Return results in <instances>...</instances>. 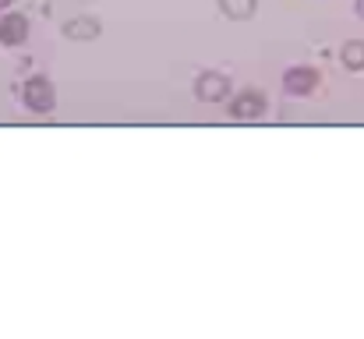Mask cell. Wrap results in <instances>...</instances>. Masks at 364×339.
<instances>
[{
    "mask_svg": "<svg viewBox=\"0 0 364 339\" xmlns=\"http://www.w3.org/2000/svg\"><path fill=\"white\" fill-rule=\"evenodd\" d=\"M53 103H57V96H53V85H50L46 78H28V82H25V107H28V110L50 113Z\"/></svg>",
    "mask_w": 364,
    "mask_h": 339,
    "instance_id": "obj_1",
    "label": "cell"
},
{
    "mask_svg": "<svg viewBox=\"0 0 364 339\" xmlns=\"http://www.w3.org/2000/svg\"><path fill=\"white\" fill-rule=\"evenodd\" d=\"M227 92H230V82H227L223 75H216V71H205V75L198 78V85H195V96H198L202 103H220Z\"/></svg>",
    "mask_w": 364,
    "mask_h": 339,
    "instance_id": "obj_2",
    "label": "cell"
},
{
    "mask_svg": "<svg viewBox=\"0 0 364 339\" xmlns=\"http://www.w3.org/2000/svg\"><path fill=\"white\" fill-rule=\"evenodd\" d=\"M283 85H287L290 96H308V92L318 85V75H315L311 68H294V71L283 75Z\"/></svg>",
    "mask_w": 364,
    "mask_h": 339,
    "instance_id": "obj_3",
    "label": "cell"
},
{
    "mask_svg": "<svg viewBox=\"0 0 364 339\" xmlns=\"http://www.w3.org/2000/svg\"><path fill=\"white\" fill-rule=\"evenodd\" d=\"M25 36H28V21L21 14H4L0 18V43L4 46H18V43H25Z\"/></svg>",
    "mask_w": 364,
    "mask_h": 339,
    "instance_id": "obj_4",
    "label": "cell"
},
{
    "mask_svg": "<svg viewBox=\"0 0 364 339\" xmlns=\"http://www.w3.org/2000/svg\"><path fill=\"white\" fill-rule=\"evenodd\" d=\"M262 110H265V99H262L258 92H244V96L234 99V107H230V113H234L237 120H251V117H258Z\"/></svg>",
    "mask_w": 364,
    "mask_h": 339,
    "instance_id": "obj_5",
    "label": "cell"
},
{
    "mask_svg": "<svg viewBox=\"0 0 364 339\" xmlns=\"http://www.w3.org/2000/svg\"><path fill=\"white\" fill-rule=\"evenodd\" d=\"M64 32H68L71 39H96V36H100V25H96L92 18H75V21L64 25Z\"/></svg>",
    "mask_w": 364,
    "mask_h": 339,
    "instance_id": "obj_6",
    "label": "cell"
},
{
    "mask_svg": "<svg viewBox=\"0 0 364 339\" xmlns=\"http://www.w3.org/2000/svg\"><path fill=\"white\" fill-rule=\"evenodd\" d=\"M220 7H223L230 18H237V21L255 14V0H220Z\"/></svg>",
    "mask_w": 364,
    "mask_h": 339,
    "instance_id": "obj_7",
    "label": "cell"
},
{
    "mask_svg": "<svg viewBox=\"0 0 364 339\" xmlns=\"http://www.w3.org/2000/svg\"><path fill=\"white\" fill-rule=\"evenodd\" d=\"M340 57H343V64H347L350 71H361L364 68V43H358V39H354V43H347Z\"/></svg>",
    "mask_w": 364,
    "mask_h": 339,
    "instance_id": "obj_8",
    "label": "cell"
},
{
    "mask_svg": "<svg viewBox=\"0 0 364 339\" xmlns=\"http://www.w3.org/2000/svg\"><path fill=\"white\" fill-rule=\"evenodd\" d=\"M358 14H361V18H364V0H358Z\"/></svg>",
    "mask_w": 364,
    "mask_h": 339,
    "instance_id": "obj_9",
    "label": "cell"
},
{
    "mask_svg": "<svg viewBox=\"0 0 364 339\" xmlns=\"http://www.w3.org/2000/svg\"><path fill=\"white\" fill-rule=\"evenodd\" d=\"M7 4H11V0H0V7H7Z\"/></svg>",
    "mask_w": 364,
    "mask_h": 339,
    "instance_id": "obj_10",
    "label": "cell"
}]
</instances>
